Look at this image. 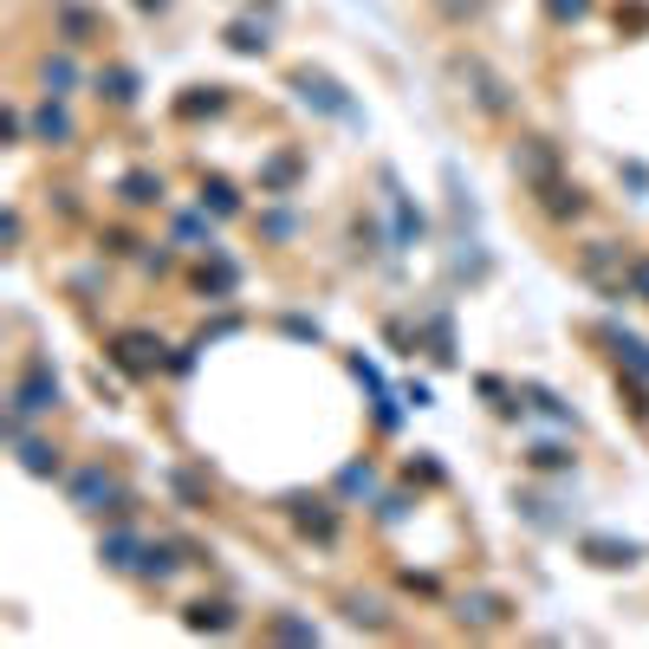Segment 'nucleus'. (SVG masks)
Returning a JSON list of instances; mask_svg holds the SVG:
<instances>
[{"label":"nucleus","mask_w":649,"mask_h":649,"mask_svg":"<svg viewBox=\"0 0 649 649\" xmlns=\"http://www.w3.org/2000/svg\"><path fill=\"white\" fill-rule=\"evenodd\" d=\"M189 566V552H183V539H150V552H144V566L137 578H150V584H169V578Z\"/></svg>","instance_id":"f8f14e48"},{"label":"nucleus","mask_w":649,"mask_h":649,"mask_svg":"<svg viewBox=\"0 0 649 649\" xmlns=\"http://www.w3.org/2000/svg\"><path fill=\"white\" fill-rule=\"evenodd\" d=\"M144 552H150V539L137 533V527H111V533L98 539V559H105L111 572H137V566H144Z\"/></svg>","instance_id":"6e6552de"},{"label":"nucleus","mask_w":649,"mask_h":649,"mask_svg":"<svg viewBox=\"0 0 649 649\" xmlns=\"http://www.w3.org/2000/svg\"><path fill=\"white\" fill-rule=\"evenodd\" d=\"M183 623L208 630V637H228V630H240V611H234L228 598H195V604H183Z\"/></svg>","instance_id":"1a4fd4ad"},{"label":"nucleus","mask_w":649,"mask_h":649,"mask_svg":"<svg viewBox=\"0 0 649 649\" xmlns=\"http://www.w3.org/2000/svg\"><path fill=\"white\" fill-rule=\"evenodd\" d=\"M293 183H299V156H273L267 176H260V189H267V195H286Z\"/></svg>","instance_id":"4be33fe9"},{"label":"nucleus","mask_w":649,"mask_h":649,"mask_svg":"<svg viewBox=\"0 0 649 649\" xmlns=\"http://www.w3.org/2000/svg\"><path fill=\"white\" fill-rule=\"evenodd\" d=\"M403 513H410V500H403V494H390V500L377 507V520H403Z\"/></svg>","instance_id":"473e14b6"},{"label":"nucleus","mask_w":649,"mask_h":649,"mask_svg":"<svg viewBox=\"0 0 649 649\" xmlns=\"http://www.w3.org/2000/svg\"><path fill=\"white\" fill-rule=\"evenodd\" d=\"M228 46H234V52H267V27H260V20H234Z\"/></svg>","instance_id":"393cba45"},{"label":"nucleus","mask_w":649,"mask_h":649,"mask_svg":"<svg viewBox=\"0 0 649 649\" xmlns=\"http://www.w3.org/2000/svg\"><path fill=\"white\" fill-rule=\"evenodd\" d=\"M189 286L208 299V306H222V299H234V286H240V267H234V260H222V247H215V254H208V260L189 273Z\"/></svg>","instance_id":"0eeeda50"},{"label":"nucleus","mask_w":649,"mask_h":649,"mask_svg":"<svg viewBox=\"0 0 649 649\" xmlns=\"http://www.w3.org/2000/svg\"><path fill=\"white\" fill-rule=\"evenodd\" d=\"M13 455H20V468L39 474V481H59V474H66V449H59V442H46V435H33V429H27V435H13Z\"/></svg>","instance_id":"39448f33"},{"label":"nucleus","mask_w":649,"mask_h":649,"mask_svg":"<svg viewBox=\"0 0 649 649\" xmlns=\"http://www.w3.org/2000/svg\"><path fill=\"white\" fill-rule=\"evenodd\" d=\"M98 98H111V105H137V72H130V66H105V72H98Z\"/></svg>","instance_id":"6ab92c4d"},{"label":"nucleus","mask_w":649,"mask_h":649,"mask_svg":"<svg viewBox=\"0 0 649 649\" xmlns=\"http://www.w3.org/2000/svg\"><path fill=\"white\" fill-rule=\"evenodd\" d=\"M371 481H377L371 468H344V474H338V488H344V494H371Z\"/></svg>","instance_id":"7c9ffc66"},{"label":"nucleus","mask_w":649,"mask_h":649,"mask_svg":"<svg viewBox=\"0 0 649 649\" xmlns=\"http://www.w3.org/2000/svg\"><path fill=\"white\" fill-rule=\"evenodd\" d=\"M527 461H533V468H572V455H566L559 442H539V449H533Z\"/></svg>","instance_id":"c756f323"},{"label":"nucleus","mask_w":649,"mask_h":649,"mask_svg":"<svg viewBox=\"0 0 649 649\" xmlns=\"http://www.w3.org/2000/svg\"><path fill=\"white\" fill-rule=\"evenodd\" d=\"M455 617L468 623V630H500V623L513 617V604L494 598V591H474V598H461V604H455Z\"/></svg>","instance_id":"ddd939ff"},{"label":"nucleus","mask_w":649,"mask_h":649,"mask_svg":"<svg viewBox=\"0 0 649 649\" xmlns=\"http://www.w3.org/2000/svg\"><path fill=\"white\" fill-rule=\"evenodd\" d=\"M117 195H124V208H163V201H169V189H163L156 169H130V176L117 183Z\"/></svg>","instance_id":"4468645a"},{"label":"nucleus","mask_w":649,"mask_h":649,"mask_svg":"<svg viewBox=\"0 0 649 649\" xmlns=\"http://www.w3.org/2000/svg\"><path fill=\"white\" fill-rule=\"evenodd\" d=\"M163 7H169V0H137V13H163Z\"/></svg>","instance_id":"72a5a7b5"},{"label":"nucleus","mask_w":649,"mask_h":649,"mask_svg":"<svg viewBox=\"0 0 649 649\" xmlns=\"http://www.w3.org/2000/svg\"><path fill=\"white\" fill-rule=\"evenodd\" d=\"M39 78H46V91H52V98H66V91L78 85V66L66 59V52H59V59L46 52V59H39Z\"/></svg>","instance_id":"412c9836"},{"label":"nucleus","mask_w":649,"mask_h":649,"mask_svg":"<svg viewBox=\"0 0 649 649\" xmlns=\"http://www.w3.org/2000/svg\"><path fill=\"white\" fill-rule=\"evenodd\" d=\"M344 617H351V623H364V630H390V604H383V598H364V591H351V598H344Z\"/></svg>","instance_id":"aec40b11"},{"label":"nucleus","mask_w":649,"mask_h":649,"mask_svg":"<svg viewBox=\"0 0 649 649\" xmlns=\"http://www.w3.org/2000/svg\"><path fill=\"white\" fill-rule=\"evenodd\" d=\"M584 559H591V566H604V572H617V566H623V572H630V566H637V545H630V539H623V545H617V539H584Z\"/></svg>","instance_id":"f3484780"},{"label":"nucleus","mask_w":649,"mask_h":649,"mask_svg":"<svg viewBox=\"0 0 649 649\" xmlns=\"http://www.w3.org/2000/svg\"><path fill=\"white\" fill-rule=\"evenodd\" d=\"M105 351H111L117 371H130V377H156L163 371V338H150V332H117Z\"/></svg>","instance_id":"7ed1b4c3"},{"label":"nucleus","mask_w":649,"mask_h":649,"mask_svg":"<svg viewBox=\"0 0 649 649\" xmlns=\"http://www.w3.org/2000/svg\"><path fill=\"white\" fill-rule=\"evenodd\" d=\"M611 267H630L623 247H611V240H584V247H578V273H584V279H604Z\"/></svg>","instance_id":"dca6fc26"},{"label":"nucleus","mask_w":649,"mask_h":649,"mask_svg":"<svg viewBox=\"0 0 649 649\" xmlns=\"http://www.w3.org/2000/svg\"><path fill=\"white\" fill-rule=\"evenodd\" d=\"M623 286H630V299H643L649 306V254H637V260L623 267Z\"/></svg>","instance_id":"cd10ccee"},{"label":"nucleus","mask_w":649,"mask_h":649,"mask_svg":"<svg viewBox=\"0 0 649 649\" xmlns=\"http://www.w3.org/2000/svg\"><path fill=\"white\" fill-rule=\"evenodd\" d=\"M403 591H416V598H435L442 584H435V578H429V572H403Z\"/></svg>","instance_id":"2f4dec72"},{"label":"nucleus","mask_w":649,"mask_h":649,"mask_svg":"<svg viewBox=\"0 0 649 649\" xmlns=\"http://www.w3.org/2000/svg\"><path fill=\"white\" fill-rule=\"evenodd\" d=\"M176 240H183V247H195V254H215V234H208V222H201V215H176Z\"/></svg>","instance_id":"5701e85b"},{"label":"nucleus","mask_w":649,"mask_h":649,"mask_svg":"<svg viewBox=\"0 0 649 649\" xmlns=\"http://www.w3.org/2000/svg\"><path fill=\"white\" fill-rule=\"evenodd\" d=\"M201 215H240V195H234V183L228 176H201Z\"/></svg>","instance_id":"a211bd4d"},{"label":"nucleus","mask_w":649,"mask_h":649,"mask_svg":"<svg viewBox=\"0 0 649 649\" xmlns=\"http://www.w3.org/2000/svg\"><path fill=\"white\" fill-rule=\"evenodd\" d=\"M286 520H293L306 539H318V545H338V507H332V500L286 494Z\"/></svg>","instance_id":"20e7f679"},{"label":"nucleus","mask_w":649,"mask_h":649,"mask_svg":"<svg viewBox=\"0 0 649 649\" xmlns=\"http://www.w3.org/2000/svg\"><path fill=\"white\" fill-rule=\"evenodd\" d=\"M59 27H66V46H98V39H105V20L85 13V7H72V0H59Z\"/></svg>","instance_id":"2eb2a0df"},{"label":"nucleus","mask_w":649,"mask_h":649,"mask_svg":"<svg viewBox=\"0 0 649 649\" xmlns=\"http://www.w3.org/2000/svg\"><path fill=\"white\" fill-rule=\"evenodd\" d=\"M72 137H78V130H72V117H66V105L46 91V105L33 111V144H46V150H66Z\"/></svg>","instance_id":"9b49d317"},{"label":"nucleus","mask_w":649,"mask_h":649,"mask_svg":"<svg viewBox=\"0 0 649 649\" xmlns=\"http://www.w3.org/2000/svg\"><path fill=\"white\" fill-rule=\"evenodd\" d=\"M545 13H552V27H578L591 13V0H545Z\"/></svg>","instance_id":"bb28decb"},{"label":"nucleus","mask_w":649,"mask_h":649,"mask_svg":"<svg viewBox=\"0 0 649 649\" xmlns=\"http://www.w3.org/2000/svg\"><path fill=\"white\" fill-rule=\"evenodd\" d=\"M539 208H545V222H578L591 201H584V189L578 183H566V176H539Z\"/></svg>","instance_id":"423d86ee"},{"label":"nucleus","mask_w":649,"mask_h":649,"mask_svg":"<svg viewBox=\"0 0 649 649\" xmlns=\"http://www.w3.org/2000/svg\"><path fill=\"white\" fill-rule=\"evenodd\" d=\"M98 247H105L111 260H124V254H137L144 240H137V234H124V228H105V234H98Z\"/></svg>","instance_id":"c85d7f7f"},{"label":"nucleus","mask_w":649,"mask_h":649,"mask_svg":"<svg viewBox=\"0 0 649 649\" xmlns=\"http://www.w3.org/2000/svg\"><path fill=\"white\" fill-rule=\"evenodd\" d=\"M222 105H228V91H222V85H195V98H183L176 117H201V111H222Z\"/></svg>","instance_id":"b1692460"},{"label":"nucleus","mask_w":649,"mask_h":649,"mask_svg":"<svg viewBox=\"0 0 649 649\" xmlns=\"http://www.w3.org/2000/svg\"><path fill=\"white\" fill-rule=\"evenodd\" d=\"M267 637H286V643H318V630H312L306 617H273Z\"/></svg>","instance_id":"a878e982"},{"label":"nucleus","mask_w":649,"mask_h":649,"mask_svg":"<svg viewBox=\"0 0 649 649\" xmlns=\"http://www.w3.org/2000/svg\"><path fill=\"white\" fill-rule=\"evenodd\" d=\"M598 338L611 344L617 371H630V377H649V344L637 332H623V325H598Z\"/></svg>","instance_id":"9d476101"},{"label":"nucleus","mask_w":649,"mask_h":649,"mask_svg":"<svg viewBox=\"0 0 649 649\" xmlns=\"http://www.w3.org/2000/svg\"><path fill=\"white\" fill-rule=\"evenodd\" d=\"M59 403H66V396H59V371H52L46 357H27L20 377H13V390H7V442L27 435L39 416H52Z\"/></svg>","instance_id":"f257e3e1"},{"label":"nucleus","mask_w":649,"mask_h":649,"mask_svg":"<svg viewBox=\"0 0 649 649\" xmlns=\"http://www.w3.org/2000/svg\"><path fill=\"white\" fill-rule=\"evenodd\" d=\"M72 507L78 513H111V520H137V494H124L105 461H85L72 474Z\"/></svg>","instance_id":"f03ea898"}]
</instances>
